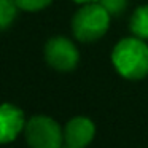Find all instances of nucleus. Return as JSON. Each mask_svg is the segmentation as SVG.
Instances as JSON below:
<instances>
[{"mask_svg": "<svg viewBox=\"0 0 148 148\" xmlns=\"http://www.w3.org/2000/svg\"><path fill=\"white\" fill-rule=\"evenodd\" d=\"M97 2L108 11L110 16L123 13L127 7V0H97Z\"/></svg>", "mask_w": 148, "mask_h": 148, "instance_id": "9d476101", "label": "nucleus"}, {"mask_svg": "<svg viewBox=\"0 0 148 148\" xmlns=\"http://www.w3.org/2000/svg\"><path fill=\"white\" fill-rule=\"evenodd\" d=\"M26 118L21 108L13 103H0V143L13 142L24 131Z\"/></svg>", "mask_w": 148, "mask_h": 148, "instance_id": "423d86ee", "label": "nucleus"}, {"mask_svg": "<svg viewBox=\"0 0 148 148\" xmlns=\"http://www.w3.org/2000/svg\"><path fill=\"white\" fill-rule=\"evenodd\" d=\"M116 72L127 80H142L148 75V45L138 37L119 40L112 51Z\"/></svg>", "mask_w": 148, "mask_h": 148, "instance_id": "f257e3e1", "label": "nucleus"}, {"mask_svg": "<svg viewBox=\"0 0 148 148\" xmlns=\"http://www.w3.org/2000/svg\"><path fill=\"white\" fill-rule=\"evenodd\" d=\"M110 26V13L99 3L89 2L84 3L75 13L72 19V30L77 40L84 43L96 42L108 30Z\"/></svg>", "mask_w": 148, "mask_h": 148, "instance_id": "f03ea898", "label": "nucleus"}, {"mask_svg": "<svg viewBox=\"0 0 148 148\" xmlns=\"http://www.w3.org/2000/svg\"><path fill=\"white\" fill-rule=\"evenodd\" d=\"M96 135V126L86 116H75L64 127V143L72 148H86Z\"/></svg>", "mask_w": 148, "mask_h": 148, "instance_id": "39448f33", "label": "nucleus"}, {"mask_svg": "<svg viewBox=\"0 0 148 148\" xmlns=\"http://www.w3.org/2000/svg\"><path fill=\"white\" fill-rule=\"evenodd\" d=\"M53 0H14V3L18 5V8L24 11H38L46 8Z\"/></svg>", "mask_w": 148, "mask_h": 148, "instance_id": "1a4fd4ad", "label": "nucleus"}, {"mask_svg": "<svg viewBox=\"0 0 148 148\" xmlns=\"http://www.w3.org/2000/svg\"><path fill=\"white\" fill-rule=\"evenodd\" d=\"M61 148H72V147H69V145H65V147H61Z\"/></svg>", "mask_w": 148, "mask_h": 148, "instance_id": "f8f14e48", "label": "nucleus"}, {"mask_svg": "<svg viewBox=\"0 0 148 148\" xmlns=\"http://www.w3.org/2000/svg\"><path fill=\"white\" fill-rule=\"evenodd\" d=\"M131 32L142 40H148V5H140L132 13L129 21Z\"/></svg>", "mask_w": 148, "mask_h": 148, "instance_id": "0eeeda50", "label": "nucleus"}, {"mask_svg": "<svg viewBox=\"0 0 148 148\" xmlns=\"http://www.w3.org/2000/svg\"><path fill=\"white\" fill-rule=\"evenodd\" d=\"M45 59L53 69L70 72L80 61L77 46L65 37H53L45 45Z\"/></svg>", "mask_w": 148, "mask_h": 148, "instance_id": "20e7f679", "label": "nucleus"}, {"mask_svg": "<svg viewBox=\"0 0 148 148\" xmlns=\"http://www.w3.org/2000/svg\"><path fill=\"white\" fill-rule=\"evenodd\" d=\"M77 3H89V2H97V0H73Z\"/></svg>", "mask_w": 148, "mask_h": 148, "instance_id": "9b49d317", "label": "nucleus"}, {"mask_svg": "<svg viewBox=\"0 0 148 148\" xmlns=\"http://www.w3.org/2000/svg\"><path fill=\"white\" fill-rule=\"evenodd\" d=\"M24 135L30 148H61L64 143V129L45 115H35L26 121Z\"/></svg>", "mask_w": 148, "mask_h": 148, "instance_id": "7ed1b4c3", "label": "nucleus"}, {"mask_svg": "<svg viewBox=\"0 0 148 148\" xmlns=\"http://www.w3.org/2000/svg\"><path fill=\"white\" fill-rule=\"evenodd\" d=\"M18 14V5L14 0H0V30H7L14 23Z\"/></svg>", "mask_w": 148, "mask_h": 148, "instance_id": "6e6552de", "label": "nucleus"}]
</instances>
